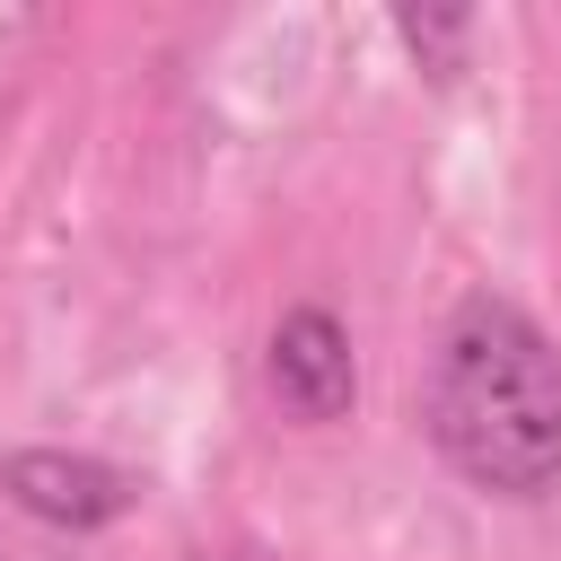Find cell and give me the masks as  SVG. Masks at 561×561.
I'll return each instance as SVG.
<instances>
[{
    "label": "cell",
    "mask_w": 561,
    "mask_h": 561,
    "mask_svg": "<svg viewBox=\"0 0 561 561\" xmlns=\"http://www.w3.org/2000/svg\"><path fill=\"white\" fill-rule=\"evenodd\" d=\"M263 377H272L280 412H298V421H342L359 403V359H351V333L333 307H289L263 342Z\"/></svg>",
    "instance_id": "obj_3"
},
{
    "label": "cell",
    "mask_w": 561,
    "mask_h": 561,
    "mask_svg": "<svg viewBox=\"0 0 561 561\" xmlns=\"http://www.w3.org/2000/svg\"><path fill=\"white\" fill-rule=\"evenodd\" d=\"M430 447L491 500H552L561 491V342L517 307L473 289L430 351L421 386Z\"/></svg>",
    "instance_id": "obj_1"
},
{
    "label": "cell",
    "mask_w": 561,
    "mask_h": 561,
    "mask_svg": "<svg viewBox=\"0 0 561 561\" xmlns=\"http://www.w3.org/2000/svg\"><path fill=\"white\" fill-rule=\"evenodd\" d=\"M0 491H9V508H26L35 526H61V535H96L131 508V473L105 456H70V447L0 456Z\"/></svg>",
    "instance_id": "obj_2"
}]
</instances>
